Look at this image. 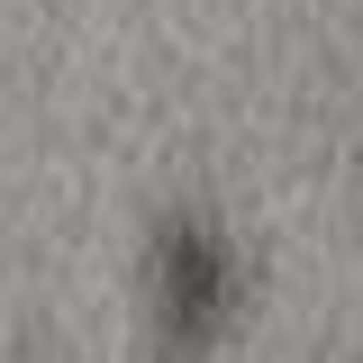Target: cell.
<instances>
[{"instance_id":"cell-1","label":"cell","mask_w":363,"mask_h":363,"mask_svg":"<svg viewBox=\"0 0 363 363\" xmlns=\"http://www.w3.org/2000/svg\"><path fill=\"white\" fill-rule=\"evenodd\" d=\"M255 245L209 191H164L136 236V363H236Z\"/></svg>"},{"instance_id":"cell-2","label":"cell","mask_w":363,"mask_h":363,"mask_svg":"<svg viewBox=\"0 0 363 363\" xmlns=\"http://www.w3.org/2000/svg\"><path fill=\"white\" fill-rule=\"evenodd\" d=\"M9 363H37V354H9Z\"/></svg>"},{"instance_id":"cell-3","label":"cell","mask_w":363,"mask_h":363,"mask_svg":"<svg viewBox=\"0 0 363 363\" xmlns=\"http://www.w3.org/2000/svg\"><path fill=\"white\" fill-rule=\"evenodd\" d=\"M354 363H363V354H354Z\"/></svg>"}]
</instances>
